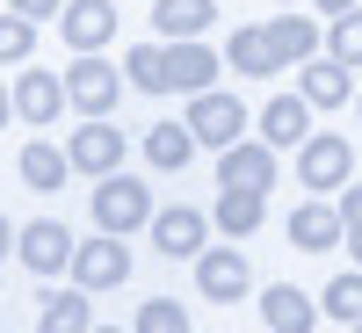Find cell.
Instances as JSON below:
<instances>
[{
  "mask_svg": "<svg viewBox=\"0 0 362 333\" xmlns=\"http://www.w3.org/2000/svg\"><path fill=\"white\" fill-rule=\"evenodd\" d=\"M58 29H66L73 58L102 51V44L116 37V0H66V15H58Z\"/></svg>",
  "mask_w": 362,
  "mask_h": 333,
  "instance_id": "13",
  "label": "cell"
},
{
  "mask_svg": "<svg viewBox=\"0 0 362 333\" xmlns=\"http://www.w3.org/2000/svg\"><path fill=\"white\" fill-rule=\"evenodd\" d=\"M37 333H95V290H58V297H44Z\"/></svg>",
  "mask_w": 362,
  "mask_h": 333,
  "instance_id": "20",
  "label": "cell"
},
{
  "mask_svg": "<svg viewBox=\"0 0 362 333\" xmlns=\"http://www.w3.org/2000/svg\"><path fill=\"white\" fill-rule=\"evenodd\" d=\"M160 58H167V95H210V80H218V66H225V58L210 51L203 37L160 44Z\"/></svg>",
  "mask_w": 362,
  "mask_h": 333,
  "instance_id": "7",
  "label": "cell"
},
{
  "mask_svg": "<svg viewBox=\"0 0 362 333\" xmlns=\"http://www.w3.org/2000/svg\"><path fill=\"white\" fill-rule=\"evenodd\" d=\"M73 283H80V290H116V283H131V247H124L116 232L80 239V247H73Z\"/></svg>",
  "mask_w": 362,
  "mask_h": 333,
  "instance_id": "6",
  "label": "cell"
},
{
  "mask_svg": "<svg viewBox=\"0 0 362 333\" xmlns=\"http://www.w3.org/2000/svg\"><path fill=\"white\" fill-rule=\"evenodd\" d=\"M348 225H341V203H297L290 210V247L297 254H326V247H341Z\"/></svg>",
  "mask_w": 362,
  "mask_h": 333,
  "instance_id": "14",
  "label": "cell"
},
{
  "mask_svg": "<svg viewBox=\"0 0 362 333\" xmlns=\"http://www.w3.org/2000/svg\"><path fill=\"white\" fill-rule=\"evenodd\" d=\"M261 218H268V196H261V189H225V196H218V210H210V225H218L225 239L261 232Z\"/></svg>",
  "mask_w": 362,
  "mask_h": 333,
  "instance_id": "18",
  "label": "cell"
},
{
  "mask_svg": "<svg viewBox=\"0 0 362 333\" xmlns=\"http://www.w3.org/2000/svg\"><path fill=\"white\" fill-rule=\"evenodd\" d=\"M95 333H116V326H95Z\"/></svg>",
  "mask_w": 362,
  "mask_h": 333,
  "instance_id": "35",
  "label": "cell"
},
{
  "mask_svg": "<svg viewBox=\"0 0 362 333\" xmlns=\"http://www.w3.org/2000/svg\"><path fill=\"white\" fill-rule=\"evenodd\" d=\"M15 116L22 124H58V116H66V73L22 66L15 73Z\"/></svg>",
  "mask_w": 362,
  "mask_h": 333,
  "instance_id": "10",
  "label": "cell"
},
{
  "mask_svg": "<svg viewBox=\"0 0 362 333\" xmlns=\"http://www.w3.org/2000/svg\"><path fill=\"white\" fill-rule=\"evenodd\" d=\"M66 102H73L80 116H109L116 102H124V66H109L102 51L73 58V66H66Z\"/></svg>",
  "mask_w": 362,
  "mask_h": 333,
  "instance_id": "2",
  "label": "cell"
},
{
  "mask_svg": "<svg viewBox=\"0 0 362 333\" xmlns=\"http://www.w3.org/2000/svg\"><path fill=\"white\" fill-rule=\"evenodd\" d=\"M15 167H22V181H29V189H66V174H73V160L58 153V145H44V138H29Z\"/></svg>",
  "mask_w": 362,
  "mask_h": 333,
  "instance_id": "23",
  "label": "cell"
},
{
  "mask_svg": "<svg viewBox=\"0 0 362 333\" xmlns=\"http://www.w3.org/2000/svg\"><path fill=\"white\" fill-rule=\"evenodd\" d=\"M218 181H225V189H276V145H247V138H239V145H225V153H218Z\"/></svg>",
  "mask_w": 362,
  "mask_h": 333,
  "instance_id": "12",
  "label": "cell"
},
{
  "mask_svg": "<svg viewBox=\"0 0 362 333\" xmlns=\"http://www.w3.org/2000/svg\"><path fill=\"white\" fill-rule=\"evenodd\" d=\"M261 319H268V333H312L319 326V305L297 283H268L261 290Z\"/></svg>",
  "mask_w": 362,
  "mask_h": 333,
  "instance_id": "15",
  "label": "cell"
},
{
  "mask_svg": "<svg viewBox=\"0 0 362 333\" xmlns=\"http://www.w3.org/2000/svg\"><path fill=\"white\" fill-rule=\"evenodd\" d=\"M319 312H326V319H341V326L362 319V268H348V276H334V283L319 290Z\"/></svg>",
  "mask_w": 362,
  "mask_h": 333,
  "instance_id": "25",
  "label": "cell"
},
{
  "mask_svg": "<svg viewBox=\"0 0 362 333\" xmlns=\"http://www.w3.org/2000/svg\"><path fill=\"white\" fill-rule=\"evenodd\" d=\"M181 333H189V326H181Z\"/></svg>",
  "mask_w": 362,
  "mask_h": 333,
  "instance_id": "37",
  "label": "cell"
},
{
  "mask_svg": "<svg viewBox=\"0 0 362 333\" xmlns=\"http://www.w3.org/2000/svg\"><path fill=\"white\" fill-rule=\"evenodd\" d=\"M15 124V87H0V131Z\"/></svg>",
  "mask_w": 362,
  "mask_h": 333,
  "instance_id": "32",
  "label": "cell"
},
{
  "mask_svg": "<svg viewBox=\"0 0 362 333\" xmlns=\"http://www.w3.org/2000/svg\"><path fill=\"white\" fill-rule=\"evenodd\" d=\"M297 181H305L312 196L348 189V181H355V145L334 138V131H326V138H305V145H297Z\"/></svg>",
  "mask_w": 362,
  "mask_h": 333,
  "instance_id": "4",
  "label": "cell"
},
{
  "mask_svg": "<svg viewBox=\"0 0 362 333\" xmlns=\"http://www.w3.org/2000/svg\"><path fill=\"white\" fill-rule=\"evenodd\" d=\"M73 247H80V239L58 225V218H37V225L15 232V254H22L29 276H58V268H73Z\"/></svg>",
  "mask_w": 362,
  "mask_h": 333,
  "instance_id": "8",
  "label": "cell"
},
{
  "mask_svg": "<svg viewBox=\"0 0 362 333\" xmlns=\"http://www.w3.org/2000/svg\"><path fill=\"white\" fill-rule=\"evenodd\" d=\"M326 58H341V66H362V8L334 15V29H326Z\"/></svg>",
  "mask_w": 362,
  "mask_h": 333,
  "instance_id": "28",
  "label": "cell"
},
{
  "mask_svg": "<svg viewBox=\"0 0 362 333\" xmlns=\"http://www.w3.org/2000/svg\"><path fill=\"white\" fill-rule=\"evenodd\" d=\"M29 58H37V22L29 15H0V66H29Z\"/></svg>",
  "mask_w": 362,
  "mask_h": 333,
  "instance_id": "27",
  "label": "cell"
},
{
  "mask_svg": "<svg viewBox=\"0 0 362 333\" xmlns=\"http://www.w3.org/2000/svg\"><path fill=\"white\" fill-rule=\"evenodd\" d=\"M341 225H348V254H355V268H362V181L341 189Z\"/></svg>",
  "mask_w": 362,
  "mask_h": 333,
  "instance_id": "30",
  "label": "cell"
},
{
  "mask_svg": "<svg viewBox=\"0 0 362 333\" xmlns=\"http://www.w3.org/2000/svg\"><path fill=\"white\" fill-rule=\"evenodd\" d=\"M312 138V102L305 95H276L261 109V145H305Z\"/></svg>",
  "mask_w": 362,
  "mask_h": 333,
  "instance_id": "17",
  "label": "cell"
},
{
  "mask_svg": "<svg viewBox=\"0 0 362 333\" xmlns=\"http://www.w3.org/2000/svg\"><path fill=\"white\" fill-rule=\"evenodd\" d=\"M124 80L138 87V95H167V58H160V44H131Z\"/></svg>",
  "mask_w": 362,
  "mask_h": 333,
  "instance_id": "26",
  "label": "cell"
},
{
  "mask_svg": "<svg viewBox=\"0 0 362 333\" xmlns=\"http://www.w3.org/2000/svg\"><path fill=\"white\" fill-rule=\"evenodd\" d=\"M15 15H29V22H44V15H66V0H8Z\"/></svg>",
  "mask_w": 362,
  "mask_h": 333,
  "instance_id": "31",
  "label": "cell"
},
{
  "mask_svg": "<svg viewBox=\"0 0 362 333\" xmlns=\"http://www.w3.org/2000/svg\"><path fill=\"white\" fill-rule=\"evenodd\" d=\"M319 8H326V15H348V8H355V0H319Z\"/></svg>",
  "mask_w": 362,
  "mask_h": 333,
  "instance_id": "34",
  "label": "cell"
},
{
  "mask_svg": "<svg viewBox=\"0 0 362 333\" xmlns=\"http://www.w3.org/2000/svg\"><path fill=\"white\" fill-rule=\"evenodd\" d=\"M138 225H153V189L131 181V174H102V181H95V232L131 239Z\"/></svg>",
  "mask_w": 362,
  "mask_h": 333,
  "instance_id": "1",
  "label": "cell"
},
{
  "mask_svg": "<svg viewBox=\"0 0 362 333\" xmlns=\"http://www.w3.org/2000/svg\"><path fill=\"white\" fill-rule=\"evenodd\" d=\"M225 66L247 73V80H268V73H283V58H276V44H268V29H232Z\"/></svg>",
  "mask_w": 362,
  "mask_h": 333,
  "instance_id": "19",
  "label": "cell"
},
{
  "mask_svg": "<svg viewBox=\"0 0 362 333\" xmlns=\"http://www.w3.org/2000/svg\"><path fill=\"white\" fill-rule=\"evenodd\" d=\"M181 124L196 131V145L225 153V145H239V138H247V102H239V95H218V87H210V95H189V116H181Z\"/></svg>",
  "mask_w": 362,
  "mask_h": 333,
  "instance_id": "3",
  "label": "cell"
},
{
  "mask_svg": "<svg viewBox=\"0 0 362 333\" xmlns=\"http://www.w3.org/2000/svg\"><path fill=\"white\" fill-rule=\"evenodd\" d=\"M355 333H362V319H355Z\"/></svg>",
  "mask_w": 362,
  "mask_h": 333,
  "instance_id": "36",
  "label": "cell"
},
{
  "mask_svg": "<svg viewBox=\"0 0 362 333\" xmlns=\"http://www.w3.org/2000/svg\"><path fill=\"white\" fill-rule=\"evenodd\" d=\"M210 15H218L210 0H153V29H160L167 44H181V37H203V29H210Z\"/></svg>",
  "mask_w": 362,
  "mask_h": 333,
  "instance_id": "21",
  "label": "cell"
},
{
  "mask_svg": "<svg viewBox=\"0 0 362 333\" xmlns=\"http://www.w3.org/2000/svg\"><path fill=\"white\" fill-rule=\"evenodd\" d=\"M297 73H305V87H297V95H305L312 109H341V102L355 95V73L341 66V58H305Z\"/></svg>",
  "mask_w": 362,
  "mask_h": 333,
  "instance_id": "16",
  "label": "cell"
},
{
  "mask_svg": "<svg viewBox=\"0 0 362 333\" xmlns=\"http://www.w3.org/2000/svg\"><path fill=\"white\" fill-rule=\"evenodd\" d=\"M189 153H196V131L189 124H153V131H145V160H153L160 174H181Z\"/></svg>",
  "mask_w": 362,
  "mask_h": 333,
  "instance_id": "22",
  "label": "cell"
},
{
  "mask_svg": "<svg viewBox=\"0 0 362 333\" xmlns=\"http://www.w3.org/2000/svg\"><path fill=\"white\" fill-rule=\"evenodd\" d=\"M268 44H276L283 66H305V58H319V29L305 15H276V22H268Z\"/></svg>",
  "mask_w": 362,
  "mask_h": 333,
  "instance_id": "24",
  "label": "cell"
},
{
  "mask_svg": "<svg viewBox=\"0 0 362 333\" xmlns=\"http://www.w3.org/2000/svg\"><path fill=\"white\" fill-rule=\"evenodd\" d=\"M73 174H124V131L109 124V116H87V124H73V145H66Z\"/></svg>",
  "mask_w": 362,
  "mask_h": 333,
  "instance_id": "5",
  "label": "cell"
},
{
  "mask_svg": "<svg viewBox=\"0 0 362 333\" xmlns=\"http://www.w3.org/2000/svg\"><path fill=\"white\" fill-rule=\"evenodd\" d=\"M181 326H189V312H181L174 297H145L138 319H131V333H181Z\"/></svg>",
  "mask_w": 362,
  "mask_h": 333,
  "instance_id": "29",
  "label": "cell"
},
{
  "mask_svg": "<svg viewBox=\"0 0 362 333\" xmlns=\"http://www.w3.org/2000/svg\"><path fill=\"white\" fill-rule=\"evenodd\" d=\"M0 254H15V225L8 218H0Z\"/></svg>",
  "mask_w": 362,
  "mask_h": 333,
  "instance_id": "33",
  "label": "cell"
},
{
  "mask_svg": "<svg viewBox=\"0 0 362 333\" xmlns=\"http://www.w3.org/2000/svg\"><path fill=\"white\" fill-rule=\"evenodd\" d=\"M203 239H210V218H203V210H189V203L153 210V247H160L167 261H196Z\"/></svg>",
  "mask_w": 362,
  "mask_h": 333,
  "instance_id": "11",
  "label": "cell"
},
{
  "mask_svg": "<svg viewBox=\"0 0 362 333\" xmlns=\"http://www.w3.org/2000/svg\"><path fill=\"white\" fill-rule=\"evenodd\" d=\"M247 254L239 247H203L196 254V290L210 297V305H239V297H247Z\"/></svg>",
  "mask_w": 362,
  "mask_h": 333,
  "instance_id": "9",
  "label": "cell"
}]
</instances>
